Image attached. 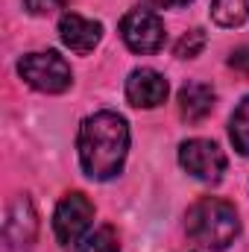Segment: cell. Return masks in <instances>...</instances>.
<instances>
[{"mask_svg":"<svg viewBox=\"0 0 249 252\" xmlns=\"http://www.w3.org/2000/svg\"><path fill=\"white\" fill-rule=\"evenodd\" d=\"M79 164L85 176L106 182L121 173L129 153V126L118 112H97L85 118L76 138Z\"/></svg>","mask_w":249,"mask_h":252,"instance_id":"6da1fadb","label":"cell"},{"mask_svg":"<svg viewBox=\"0 0 249 252\" xmlns=\"http://www.w3.org/2000/svg\"><path fill=\"white\" fill-rule=\"evenodd\" d=\"M185 229L190 241L199 244L202 250L223 252L241 235V220L232 202L217 199V196H202L187 208Z\"/></svg>","mask_w":249,"mask_h":252,"instance_id":"7a4b0ae2","label":"cell"},{"mask_svg":"<svg viewBox=\"0 0 249 252\" xmlns=\"http://www.w3.org/2000/svg\"><path fill=\"white\" fill-rule=\"evenodd\" d=\"M18 73H21V79H27V85H32L35 91H44V94H62L70 88V79H73L70 64L53 50L21 56Z\"/></svg>","mask_w":249,"mask_h":252,"instance_id":"3957f363","label":"cell"},{"mask_svg":"<svg viewBox=\"0 0 249 252\" xmlns=\"http://www.w3.org/2000/svg\"><path fill=\"white\" fill-rule=\"evenodd\" d=\"M91 220H94V202L85 193L73 190V193L62 196V202L56 205V214H53L56 241L62 244L64 250H70L73 244L82 241V235L88 232Z\"/></svg>","mask_w":249,"mask_h":252,"instance_id":"277c9868","label":"cell"},{"mask_svg":"<svg viewBox=\"0 0 249 252\" xmlns=\"http://www.w3.org/2000/svg\"><path fill=\"white\" fill-rule=\"evenodd\" d=\"M121 38L132 53H158L164 47V24L153 9H129L121 21Z\"/></svg>","mask_w":249,"mask_h":252,"instance_id":"5b68a950","label":"cell"},{"mask_svg":"<svg viewBox=\"0 0 249 252\" xmlns=\"http://www.w3.org/2000/svg\"><path fill=\"white\" fill-rule=\"evenodd\" d=\"M179 161L187 173L199 182H208V185H217L226 173V156L223 150L214 144V141H205V138H190L179 147Z\"/></svg>","mask_w":249,"mask_h":252,"instance_id":"8992f818","label":"cell"},{"mask_svg":"<svg viewBox=\"0 0 249 252\" xmlns=\"http://www.w3.org/2000/svg\"><path fill=\"white\" fill-rule=\"evenodd\" d=\"M38 235V214L32 208V199L27 193L15 196V202L6 211L3 223V252H24L35 244Z\"/></svg>","mask_w":249,"mask_h":252,"instance_id":"52a82bcc","label":"cell"},{"mask_svg":"<svg viewBox=\"0 0 249 252\" xmlns=\"http://www.w3.org/2000/svg\"><path fill=\"white\" fill-rule=\"evenodd\" d=\"M167 91H170L167 79L158 70H153V67H138L126 79V100L135 109H156V106H161L167 100Z\"/></svg>","mask_w":249,"mask_h":252,"instance_id":"ba28073f","label":"cell"},{"mask_svg":"<svg viewBox=\"0 0 249 252\" xmlns=\"http://www.w3.org/2000/svg\"><path fill=\"white\" fill-rule=\"evenodd\" d=\"M59 35H62L64 47H70L73 53L79 56H88L97 44H100V35H103V27L91 18H82L76 12H64L62 21H59Z\"/></svg>","mask_w":249,"mask_h":252,"instance_id":"9c48e42d","label":"cell"},{"mask_svg":"<svg viewBox=\"0 0 249 252\" xmlns=\"http://www.w3.org/2000/svg\"><path fill=\"white\" fill-rule=\"evenodd\" d=\"M214 109V88L205 82H185L179 88V115L187 124H199Z\"/></svg>","mask_w":249,"mask_h":252,"instance_id":"30bf717a","label":"cell"},{"mask_svg":"<svg viewBox=\"0 0 249 252\" xmlns=\"http://www.w3.org/2000/svg\"><path fill=\"white\" fill-rule=\"evenodd\" d=\"M249 15V0H211V18L220 27H241Z\"/></svg>","mask_w":249,"mask_h":252,"instance_id":"8fae6325","label":"cell"},{"mask_svg":"<svg viewBox=\"0 0 249 252\" xmlns=\"http://www.w3.org/2000/svg\"><path fill=\"white\" fill-rule=\"evenodd\" d=\"M229 135H232V144L238 153L249 156V97L235 109L232 121H229Z\"/></svg>","mask_w":249,"mask_h":252,"instance_id":"7c38bea8","label":"cell"},{"mask_svg":"<svg viewBox=\"0 0 249 252\" xmlns=\"http://www.w3.org/2000/svg\"><path fill=\"white\" fill-rule=\"evenodd\" d=\"M79 252H121L118 232H115L112 226H100L94 235L85 238V244L79 247Z\"/></svg>","mask_w":249,"mask_h":252,"instance_id":"4fadbf2b","label":"cell"},{"mask_svg":"<svg viewBox=\"0 0 249 252\" xmlns=\"http://www.w3.org/2000/svg\"><path fill=\"white\" fill-rule=\"evenodd\" d=\"M202 47H205V32L199 27H193L176 41V56L179 59H193V56L202 53Z\"/></svg>","mask_w":249,"mask_h":252,"instance_id":"5bb4252c","label":"cell"},{"mask_svg":"<svg viewBox=\"0 0 249 252\" xmlns=\"http://www.w3.org/2000/svg\"><path fill=\"white\" fill-rule=\"evenodd\" d=\"M24 3H27V9L32 15H50V12L64 6V0H24Z\"/></svg>","mask_w":249,"mask_h":252,"instance_id":"9a60e30c","label":"cell"},{"mask_svg":"<svg viewBox=\"0 0 249 252\" xmlns=\"http://www.w3.org/2000/svg\"><path fill=\"white\" fill-rule=\"evenodd\" d=\"M229 67H235V70H241L244 76H249V47L235 50V53L229 56Z\"/></svg>","mask_w":249,"mask_h":252,"instance_id":"2e32d148","label":"cell"},{"mask_svg":"<svg viewBox=\"0 0 249 252\" xmlns=\"http://www.w3.org/2000/svg\"><path fill=\"white\" fill-rule=\"evenodd\" d=\"M156 6H164V9H170V6H185V3H190V0H153Z\"/></svg>","mask_w":249,"mask_h":252,"instance_id":"e0dca14e","label":"cell"}]
</instances>
